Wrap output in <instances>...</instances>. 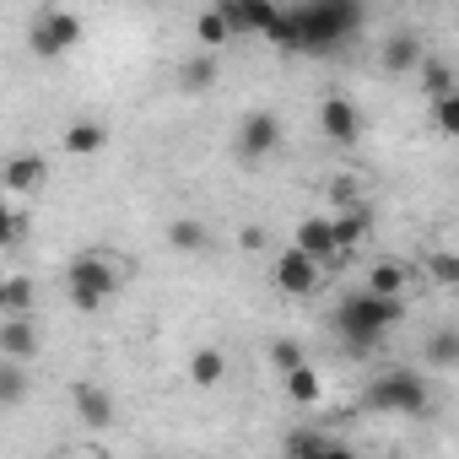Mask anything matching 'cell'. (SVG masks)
I'll return each instance as SVG.
<instances>
[{"label":"cell","mask_w":459,"mask_h":459,"mask_svg":"<svg viewBox=\"0 0 459 459\" xmlns=\"http://www.w3.org/2000/svg\"><path fill=\"white\" fill-rule=\"evenodd\" d=\"M357 28H362V6H357V0H314V6L281 12L271 44L281 55H335Z\"/></svg>","instance_id":"cell-1"},{"label":"cell","mask_w":459,"mask_h":459,"mask_svg":"<svg viewBox=\"0 0 459 459\" xmlns=\"http://www.w3.org/2000/svg\"><path fill=\"white\" fill-rule=\"evenodd\" d=\"M405 319V303L400 298H373L368 287L362 292H346L335 303V335H341V351L351 357H373V346L384 341V330H394Z\"/></svg>","instance_id":"cell-2"},{"label":"cell","mask_w":459,"mask_h":459,"mask_svg":"<svg viewBox=\"0 0 459 459\" xmlns=\"http://www.w3.org/2000/svg\"><path fill=\"white\" fill-rule=\"evenodd\" d=\"M362 405L378 411V416H427L432 411V389H427V378L416 368H389V373H378L368 384Z\"/></svg>","instance_id":"cell-3"},{"label":"cell","mask_w":459,"mask_h":459,"mask_svg":"<svg viewBox=\"0 0 459 459\" xmlns=\"http://www.w3.org/2000/svg\"><path fill=\"white\" fill-rule=\"evenodd\" d=\"M65 287H71V303L82 314H92V308H103L119 292V271L108 265V255H76L65 265Z\"/></svg>","instance_id":"cell-4"},{"label":"cell","mask_w":459,"mask_h":459,"mask_svg":"<svg viewBox=\"0 0 459 459\" xmlns=\"http://www.w3.org/2000/svg\"><path fill=\"white\" fill-rule=\"evenodd\" d=\"M28 44H33V55H39V60H60V55H71V44H82V17H76V12L49 6V12H39V17H33Z\"/></svg>","instance_id":"cell-5"},{"label":"cell","mask_w":459,"mask_h":459,"mask_svg":"<svg viewBox=\"0 0 459 459\" xmlns=\"http://www.w3.org/2000/svg\"><path fill=\"white\" fill-rule=\"evenodd\" d=\"M281 119L271 114V108H255V114H244V125H238V157L244 162H265V157H276L281 152Z\"/></svg>","instance_id":"cell-6"},{"label":"cell","mask_w":459,"mask_h":459,"mask_svg":"<svg viewBox=\"0 0 459 459\" xmlns=\"http://www.w3.org/2000/svg\"><path fill=\"white\" fill-rule=\"evenodd\" d=\"M216 12L227 17V28H233V33H260V39H271L276 22H281L276 0H221Z\"/></svg>","instance_id":"cell-7"},{"label":"cell","mask_w":459,"mask_h":459,"mask_svg":"<svg viewBox=\"0 0 459 459\" xmlns=\"http://www.w3.org/2000/svg\"><path fill=\"white\" fill-rule=\"evenodd\" d=\"M319 135L335 141V146H351V141L362 135V108H357L346 92H330V98L319 103Z\"/></svg>","instance_id":"cell-8"},{"label":"cell","mask_w":459,"mask_h":459,"mask_svg":"<svg viewBox=\"0 0 459 459\" xmlns=\"http://www.w3.org/2000/svg\"><path fill=\"white\" fill-rule=\"evenodd\" d=\"M292 249H303V255H308V260H319V265H335V260H341V249H335V227H330V216H303V221H298Z\"/></svg>","instance_id":"cell-9"},{"label":"cell","mask_w":459,"mask_h":459,"mask_svg":"<svg viewBox=\"0 0 459 459\" xmlns=\"http://www.w3.org/2000/svg\"><path fill=\"white\" fill-rule=\"evenodd\" d=\"M276 287H281V292H292V298H308V292L319 287V260H308L303 249L276 255Z\"/></svg>","instance_id":"cell-10"},{"label":"cell","mask_w":459,"mask_h":459,"mask_svg":"<svg viewBox=\"0 0 459 459\" xmlns=\"http://www.w3.org/2000/svg\"><path fill=\"white\" fill-rule=\"evenodd\" d=\"M39 351H44V330L33 325V314L0 325V357H6V362H28V357H39Z\"/></svg>","instance_id":"cell-11"},{"label":"cell","mask_w":459,"mask_h":459,"mask_svg":"<svg viewBox=\"0 0 459 459\" xmlns=\"http://www.w3.org/2000/svg\"><path fill=\"white\" fill-rule=\"evenodd\" d=\"M71 405H76V416H82L92 432L114 427V394H108L103 384H76V389H71Z\"/></svg>","instance_id":"cell-12"},{"label":"cell","mask_w":459,"mask_h":459,"mask_svg":"<svg viewBox=\"0 0 459 459\" xmlns=\"http://www.w3.org/2000/svg\"><path fill=\"white\" fill-rule=\"evenodd\" d=\"M378 65H384L389 76H405V71L427 65V49H421V39H416V33H389V44H384Z\"/></svg>","instance_id":"cell-13"},{"label":"cell","mask_w":459,"mask_h":459,"mask_svg":"<svg viewBox=\"0 0 459 459\" xmlns=\"http://www.w3.org/2000/svg\"><path fill=\"white\" fill-rule=\"evenodd\" d=\"M330 227H335V249H341V260H351V249L368 238V227H373V211H368V205H351V211L330 216Z\"/></svg>","instance_id":"cell-14"},{"label":"cell","mask_w":459,"mask_h":459,"mask_svg":"<svg viewBox=\"0 0 459 459\" xmlns=\"http://www.w3.org/2000/svg\"><path fill=\"white\" fill-rule=\"evenodd\" d=\"M49 178V162L39 157V152H17L12 162H6V189L12 195H28V189H39Z\"/></svg>","instance_id":"cell-15"},{"label":"cell","mask_w":459,"mask_h":459,"mask_svg":"<svg viewBox=\"0 0 459 459\" xmlns=\"http://www.w3.org/2000/svg\"><path fill=\"white\" fill-rule=\"evenodd\" d=\"M221 378H227L221 346H195V357H189V384H195V389H216Z\"/></svg>","instance_id":"cell-16"},{"label":"cell","mask_w":459,"mask_h":459,"mask_svg":"<svg viewBox=\"0 0 459 459\" xmlns=\"http://www.w3.org/2000/svg\"><path fill=\"white\" fill-rule=\"evenodd\" d=\"M216 76H221V60H216V49H205V55H189L184 60L178 87L184 92H205V87H216Z\"/></svg>","instance_id":"cell-17"},{"label":"cell","mask_w":459,"mask_h":459,"mask_svg":"<svg viewBox=\"0 0 459 459\" xmlns=\"http://www.w3.org/2000/svg\"><path fill=\"white\" fill-rule=\"evenodd\" d=\"M421 357L427 368H459V325H443L421 341Z\"/></svg>","instance_id":"cell-18"},{"label":"cell","mask_w":459,"mask_h":459,"mask_svg":"<svg viewBox=\"0 0 459 459\" xmlns=\"http://www.w3.org/2000/svg\"><path fill=\"white\" fill-rule=\"evenodd\" d=\"M103 141H108L103 119H71V130H65V152L71 157H92V152H103Z\"/></svg>","instance_id":"cell-19"},{"label":"cell","mask_w":459,"mask_h":459,"mask_svg":"<svg viewBox=\"0 0 459 459\" xmlns=\"http://www.w3.org/2000/svg\"><path fill=\"white\" fill-rule=\"evenodd\" d=\"M0 308H6V319H28L33 314V281L22 271H12L6 281H0Z\"/></svg>","instance_id":"cell-20"},{"label":"cell","mask_w":459,"mask_h":459,"mask_svg":"<svg viewBox=\"0 0 459 459\" xmlns=\"http://www.w3.org/2000/svg\"><path fill=\"white\" fill-rule=\"evenodd\" d=\"M168 244L184 249V255H200V249L211 244V233H205L195 216H173V221H168Z\"/></svg>","instance_id":"cell-21"},{"label":"cell","mask_w":459,"mask_h":459,"mask_svg":"<svg viewBox=\"0 0 459 459\" xmlns=\"http://www.w3.org/2000/svg\"><path fill=\"white\" fill-rule=\"evenodd\" d=\"M421 87H427V98H432V103H443V98H454V92H459V76H454V65H448V60H427V65H421Z\"/></svg>","instance_id":"cell-22"},{"label":"cell","mask_w":459,"mask_h":459,"mask_svg":"<svg viewBox=\"0 0 459 459\" xmlns=\"http://www.w3.org/2000/svg\"><path fill=\"white\" fill-rule=\"evenodd\" d=\"M368 292H373V298H400V292H405V271H400L394 260H378V265L368 271Z\"/></svg>","instance_id":"cell-23"},{"label":"cell","mask_w":459,"mask_h":459,"mask_svg":"<svg viewBox=\"0 0 459 459\" xmlns=\"http://www.w3.org/2000/svg\"><path fill=\"white\" fill-rule=\"evenodd\" d=\"M281 454H287V459H325V454H330V437H325V432H287Z\"/></svg>","instance_id":"cell-24"},{"label":"cell","mask_w":459,"mask_h":459,"mask_svg":"<svg viewBox=\"0 0 459 459\" xmlns=\"http://www.w3.org/2000/svg\"><path fill=\"white\" fill-rule=\"evenodd\" d=\"M0 400H6V405H22V400H28V368H22V362H6V357H0Z\"/></svg>","instance_id":"cell-25"},{"label":"cell","mask_w":459,"mask_h":459,"mask_svg":"<svg viewBox=\"0 0 459 459\" xmlns=\"http://www.w3.org/2000/svg\"><path fill=\"white\" fill-rule=\"evenodd\" d=\"M287 394H292L298 405H314V400L325 394V378H319L314 368H298V373H287Z\"/></svg>","instance_id":"cell-26"},{"label":"cell","mask_w":459,"mask_h":459,"mask_svg":"<svg viewBox=\"0 0 459 459\" xmlns=\"http://www.w3.org/2000/svg\"><path fill=\"white\" fill-rule=\"evenodd\" d=\"M195 39H200V44H227V39H233V28H227L221 12H200V17H195Z\"/></svg>","instance_id":"cell-27"},{"label":"cell","mask_w":459,"mask_h":459,"mask_svg":"<svg viewBox=\"0 0 459 459\" xmlns=\"http://www.w3.org/2000/svg\"><path fill=\"white\" fill-rule=\"evenodd\" d=\"M432 130L448 135V141H459V92L443 98V103H432Z\"/></svg>","instance_id":"cell-28"},{"label":"cell","mask_w":459,"mask_h":459,"mask_svg":"<svg viewBox=\"0 0 459 459\" xmlns=\"http://www.w3.org/2000/svg\"><path fill=\"white\" fill-rule=\"evenodd\" d=\"M271 362L281 368V378H287V373H298V368H308V362H303V346H298V341H287V335H281V341H271Z\"/></svg>","instance_id":"cell-29"},{"label":"cell","mask_w":459,"mask_h":459,"mask_svg":"<svg viewBox=\"0 0 459 459\" xmlns=\"http://www.w3.org/2000/svg\"><path fill=\"white\" fill-rule=\"evenodd\" d=\"M427 271H432V281H443V287H459V255L437 249V255L427 260Z\"/></svg>","instance_id":"cell-30"},{"label":"cell","mask_w":459,"mask_h":459,"mask_svg":"<svg viewBox=\"0 0 459 459\" xmlns=\"http://www.w3.org/2000/svg\"><path fill=\"white\" fill-rule=\"evenodd\" d=\"M22 238H28V211L12 205V211H6V233H0V244H6V249H22Z\"/></svg>","instance_id":"cell-31"},{"label":"cell","mask_w":459,"mask_h":459,"mask_svg":"<svg viewBox=\"0 0 459 459\" xmlns=\"http://www.w3.org/2000/svg\"><path fill=\"white\" fill-rule=\"evenodd\" d=\"M330 195H335V200H341L346 211L357 205V184H351V178H335V189H330Z\"/></svg>","instance_id":"cell-32"},{"label":"cell","mask_w":459,"mask_h":459,"mask_svg":"<svg viewBox=\"0 0 459 459\" xmlns=\"http://www.w3.org/2000/svg\"><path fill=\"white\" fill-rule=\"evenodd\" d=\"M238 244H244V249H260V244H265V233H260V227H244Z\"/></svg>","instance_id":"cell-33"},{"label":"cell","mask_w":459,"mask_h":459,"mask_svg":"<svg viewBox=\"0 0 459 459\" xmlns=\"http://www.w3.org/2000/svg\"><path fill=\"white\" fill-rule=\"evenodd\" d=\"M325 459H362V454H357V448H346V443H330V454H325Z\"/></svg>","instance_id":"cell-34"}]
</instances>
